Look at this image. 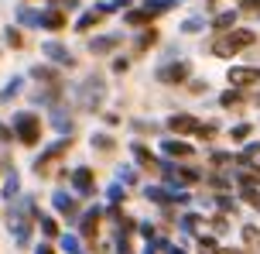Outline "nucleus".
Listing matches in <instances>:
<instances>
[{
	"instance_id": "obj_4",
	"label": "nucleus",
	"mask_w": 260,
	"mask_h": 254,
	"mask_svg": "<svg viewBox=\"0 0 260 254\" xmlns=\"http://www.w3.org/2000/svg\"><path fill=\"white\" fill-rule=\"evenodd\" d=\"M171 127L175 131H195V121L192 117H171Z\"/></svg>"
},
{
	"instance_id": "obj_1",
	"label": "nucleus",
	"mask_w": 260,
	"mask_h": 254,
	"mask_svg": "<svg viewBox=\"0 0 260 254\" xmlns=\"http://www.w3.org/2000/svg\"><path fill=\"white\" fill-rule=\"evenodd\" d=\"M260 72L257 69H233L230 72V82H240V86H250V82H257Z\"/></svg>"
},
{
	"instance_id": "obj_2",
	"label": "nucleus",
	"mask_w": 260,
	"mask_h": 254,
	"mask_svg": "<svg viewBox=\"0 0 260 254\" xmlns=\"http://www.w3.org/2000/svg\"><path fill=\"white\" fill-rule=\"evenodd\" d=\"M17 127H21V141H27V145L38 137V121H35V117H21Z\"/></svg>"
},
{
	"instance_id": "obj_3",
	"label": "nucleus",
	"mask_w": 260,
	"mask_h": 254,
	"mask_svg": "<svg viewBox=\"0 0 260 254\" xmlns=\"http://www.w3.org/2000/svg\"><path fill=\"white\" fill-rule=\"evenodd\" d=\"M185 72H188V66H171L161 72V79H185Z\"/></svg>"
}]
</instances>
